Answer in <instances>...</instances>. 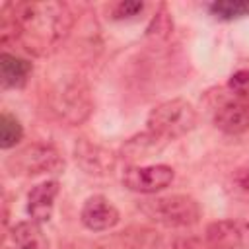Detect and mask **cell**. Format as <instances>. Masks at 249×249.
<instances>
[{
	"instance_id": "1",
	"label": "cell",
	"mask_w": 249,
	"mask_h": 249,
	"mask_svg": "<svg viewBox=\"0 0 249 249\" xmlns=\"http://www.w3.org/2000/svg\"><path fill=\"white\" fill-rule=\"evenodd\" d=\"M74 16L64 2H18L2 10V43L12 37L27 53L47 54L66 39Z\"/></svg>"
},
{
	"instance_id": "2",
	"label": "cell",
	"mask_w": 249,
	"mask_h": 249,
	"mask_svg": "<svg viewBox=\"0 0 249 249\" xmlns=\"http://www.w3.org/2000/svg\"><path fill=\"white\" fill-rule=\"evenodd\" d=\"M51 113L66 124H82L93 109L91 93L88 84L78 76L62 78L49 93Z\"/></svg>"
},
{
	"instance_id": "3",
	"label": "cell",
	"mask_w": 249,
	"mask_h": 249,
	"mask_svg": "<svg viewBox=\"0 0 249 249\" xmlns=\"http://www.w3.org/2000/svg\"><path fill=\"white\" fill-rule=\"evenodd\" d=\"M196 121H198V117H196L195 107L187 99L175 97V99L156 105L148 113L146 130H150L158 138L169 142V140L181 138L187 132H191L196 126Z\"/></svg>"
},
{
	"instance_id": "4",
	"label": "cell",
	"mask_w": 249,
	"mask_h": 249,
	"mask_svg": "<svg viewBox=\"0 0 249 249\" xmlns=\"http://www.w3.org/2000/svg\"><path fill=\"white\" fill-rule=\"evenodd\" d=\"M138 210L156 224L167 228H187L200 220L202 210L198 202L189 195H165L154 198H142Z\"/></svg>"
},
{
	"instance_id": "5",
	"label": "cell",
	"mask_w": 249,
	"mask_h": 249,
	"mask_svg": "<svg viewBox=\"0 0 249 249\" xmlns=\"http://www.w3.org/2000/svg\"><path fill=\"white\" fill-rule=\"evenodd\" d=\"M6 169L12 175H43L64 169V158L51 144L33 142L16 150L6 160Z\"/></svg>"
},
{
	"instance_id": "6",
	"label": "cell",
	"mask_w": 249,
	"mask_h": 249,
	"mask_svg": "<svg viewBox=\"0 0 249 249\" xmlns=\"http://www.w3.org/2000/svg\"><path fill=\"white\" fill-rule=\"evenodd\" d=\"M173 177H175L173 167H169L165 163L130 165L123 173V185L128 191H134L140 195H154V193L169 187Z\"/></svg>"
},
{
	"instance_id": "7",
	"label": "cell",
	"mask_w": 249,
	"mask_h": 249,
	"mask_svg": "<svg viewBox=\"0 0 249 249\" xmlns=\"http://www.w3.org/2000/svg\"><path fill=\"white\" fill-rule=\"evenodd\" d=\"M204 249H249L247 220H218L206 226L202 235Z\"/></svg>"
},
{
	"instance_id": "8",
	"label": "cell",
	"mask_w": 249,
	"mask_h": 249,
	"mask_svg": "<svg viewBox=\"0 0 249 249\" xmlns=\"http://www.w3.org/2000/svg\"><path fill=\"white\" fill-rule=\"evenodd\" d=\"M214 124L226 134H241L249 128V95L230 91L214 111Z\"/></svg>"
},
{
	"instance_id": "9",
	"label": "cell",
	"mask_w": 249,
	"mask_h": 249,
	"mask_svg": "<svg viewBox=\"0 0 249 249\" xmlns=\"http://www.w3.org/2000/svg\"><path fill=\"white\" fill-rule=\"evenodd\" d=\"M74 160L88 175H107L115 167V154L88 138H78L74 144Z\"/></svg>"
},
{
	"instance_id": "10",
	"label": "cell",
	"mask_w": 249,
	"mask_h": 249,
	"mask_svg": "<svg viewBox=\"0 0 249 249\" xmlns=\"http://www.w3.org/2000/svg\"><path fill=\"white\" fill-rule=\"evenodd\" d=\"M80 220L91 231H107L119 224L121 214L107 196L93 195L86 198L82 212H80Z\"/></svg>"
},
{
	"instance_id": "11",
	"label": "cell",
	"mask_w": 249,
	"mask_h": 249,
	"mask_svg": "<svg viewBox=\"0 0 249 249\" xmlns=\"http://www.w3.org/2000/svg\"><path fill=\"white\" fill-rule=\"evenodd\" d=\"M60 191L58 181H43L39 185H35L29 193H27V214L31 220L45 224L51 220L53 216V208H54V198Z\"/></svg>"
},
{
	"instance_id": "12",
	"label": "cell",
	"mask_w": 249,
	"mask_h": 249,
	"mask_svg": "<svg viewBox=\"0 0 249 249\" xmlns=\"http://www.w3.org/2000/svg\"><path fill=\"white\" fill-rule=\"evenodd\" d=\"M167 142L158 138L156 134H152L150 130L142 132V134H136L132 138H128L123 148H121V156L126 160V161H138V160H146V158H152L156 156L158 152L163 150Z\"/></svg>"
},
{
	"instance_id": "13",
	"label": "cell",
	"mask_w": 249,
	"mask_h": 249,
	"mask_svg": "<svg viewBox=\"0 0 249 249\" xmlns=\"http://www.w3.org/2000/svg\"><path fill=\"white\" fill-rule=\"evenodd\" d=\"M31 70L33 66L29 60L19 58L10 53L0 54V78H2L4 88H21L27 82Z\"/></svg>"
},
{
	"instance_id": "14",
	"label": "cell",
	"mask_w": 249,
	"mask_h": 249,
	"mask_svg": "<svg viewBox=\"0 0 249 249\" xmlns=\"http://www.w3.org/2000/svg\"><path fill=\"white\" fill-rule=\"evenodd\" d=\"M12 241L16 249H49V241L41 230V224L35 220L18 222L12 228Z\"/></svg>"
},
{
	"instance_id": "15",
	"label": "cell",
	"mask_w": 249,
	"mask_h": 249,
	"mask_svg": "<svg viewBox=\"0 0 249 249\" xmlns=\"http://www.w3.org/2000/svg\"><path fill=\"white\" fill-rule=\"evenodd\" d=\"M208 10L218 19L231 21V19L249 16V2L247 0H216L208 6Z\"/></svg>"
},
{
	"instance_id": "16",
	"label": "cell",
	"mask_w": 249,
	"mask_h": 249,
	"mask_svg": "<svg viewBox=\"0 0 249 249\" xmlns=\"http://www.w3.org/2000/svg\"><path fill=\"white\" fill-rule=\"evenodd\" d=\"M21 138H23L21 123L10 113H2V117H0V148L2 150L16 148V144H19Z\"/></svg>"
},
{
	"instance_id": "17",
	"label": "cell",
	"mask_w": 249,
	"mask_h": 249,
	"mask_svg": "<svg viewBox=\"0 0 249 249\" xmlns=\"http://www.w3.org/2000/svg\"><path fill=\"white\" fill-rule=\"evenodd\" d=\"M171 31H173L171 16L167 14L165 6H161L160 12L152 18V21H150V25H148V29H146V35H148L150 39H154V41H165V39H169Z\"/></svg>"
},
{
	"instance_id": "18",
	"label": "cell",
	"mask_w": 249,
	"mask_h": 249,
	"mask_svg": "<svg viewBox=\"0 0 249 249\" xmlns=\"http://www.w3.org/2000/svg\"><path fill=\"white\" fill-rule=\"evenodd\" d=\"M142 10H144V4H142V2L124 0V2H119V4L113 8V18H115V19H128V18L138 16Z\"/></svg>"
},
{
	"instance_id": "19",
	"label": "cell",
	"mask_w": 249,
	"mask_h": 249,
	"mask_svg": "<svg viewBox=\"0 0 249 249\" xmlns=\"http://www.w3.org/2000/svg\"><path fill=\"white\" fill-rule=\"evenodd\" d=\"M228 89L237 95H249V70H239L231 74L228 82Z\"/></svg>"
},
{
	"instance_id": "20",
	"label": "cell",
	"mask_w": 249,
	"mask_h": 249,
	"mask_svg": "<svg viewBox=\"0 0 249 249\" xmlns=\"http://www.w3.org/2000/svg\"><path fill=\"white\" fill-rule=\"evenodd\" d=\"M233 179H235V183L239 185L241 191L249 193V161H245L243 165H239V167L235 169Z\"/></svg>"
}]
</instances>
